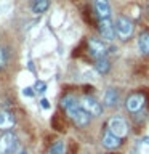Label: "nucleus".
Segmentation results:
<instances>
[{
	"label": "nucleus",
	"mask_w": 149,
	"mask_h": 154,
	"mask_svg": "<svg viewBox=\"0 0 149 154\" xmlns=\"http://www.w3.org/2000/svg\"><path fill=\"white\" fill-rule=\"evenodd\" d=\"M18 144V135L11 130H7L0 135V154H16Z\"/></svg>",
	"instance_id": "nucleus-2"
},
{
	"label": "nucleus",
	"mask_w": 149,
	"mask_h": 154,
	"mask_svg": "<svg viewBox=\"0 0 149 154\" xmlns=\"http://www.w3.org/2000/svg\"><path fill=\"white\" fill-rule=\"evenodd\" d=\"M108 130L122 140L123 137H127V133H128V124H127V120L122 119V117H111L108 120Z\"/></svg>",
	"instance_id": "nucleus-6"
},
{
	"label": "nucleus",
	"mask_w": 149,
	"mask_h": 154,
	"mask_svg": "<svg viewBox=\"0 0 149 154\" xmlns=\"http://www.w3.org/2000/svg\"><path fill=\"white\" fill-rule=\"evenodd\" d=\"M101 144L106 148V149H117L120 144H122V140L119 137H115L114 133H111L108 128H106V132L103 133V137H101Z\"/></svg>",
	"instance_id": "nucleus-9"
},
{
	"label": "nucleus",
	"mask_w": 149,
	"mask_h": 154,
	"mask_svg": "<svg viewBox=\"0 0 149 154\" xmlns=\"http://www.w3.org/2000/svg\"><path fill=\"white\" fill-rule=\"evenodd\" d=\"M88 51L95 60H101V58H106L109 48L103 40H99V38H90L88 40Z\"/></svg>",
	"instance_id": "nucleus-7"
},
{
	"label": "nucleus",
	"mask_w": 149,
	"mask_h": 154,
	"mask_svg": "<svg viewBox=\"0 0 149 154\" xmlns=\"http://www.w3.org/2000/svg\"><path fill=\"white\" fill-rule=\"evenodd\" d=\"M138 47L144 56H149V31H143L138 35Z\"/></svg>",
	"instance_id": "nucleus-13"
},
{
	"label": "nucleus",
	"mask_w": 149,
	"mask_h": 154,
	"mask_svg": "<svg viewBox=\"0 0 149 154\" xmlns=\"http://www.w3.org/2000/svg\"><path fill=\"white\" fill-rule=\"evenodd\" d=\"M14 122H16V119H14V116L11 112H8V111H0V130H10L13 128Z\"/></svg>",
	"instance_id": "nucleus-12"
},
{
	"label": "nucleus",
	"mask_w": 149,
	"mask_h": 154,
	"mask_svg": "<svg viewBox=\"0 0 149 154\" xmlns=\"http://www.w3.org/2000/svg\"><path fill=\"white\" fill-rule=\"evenodd\" d=\"M16 154H29V151H26V149H21V151L16 152Z\"/></svg>",
	"instance_id": "nucleus-21"
},
{
	"label": "nucleus",
	"mask_w": 149,
	"mask_h": 154,
	"mask_svg": "<svg viewBox=\"0 0 149 154\" xmlns=\"http://www.w3.org/2000/svg\"><path fill=\"white\" fill-rule=\"evenodd\" d=\"M7 63H8V51L5 47H0V71L5 69Z\"/></svg>",
	"instance_id": "nucleus-17"
},
{
	"label": "nucleus",
	"mask_w": 149,
	"mask_h": 154,
	"mask_svg": "<svg viewBox=\"0 0 149 154\" xmlns=\"http://www.w3.org/2000/svg\"><path fill=\"white\" fill-rule=\"evenodd\" d=\"M48 8H50V0H32V3H31V10L35 14L45 13Z\"/></svg>",
	"instance_id": "nucleus-14"
},
{
	"label": "nucleus",
	"mask_w": 149,
	"mask_h": 154,
	"mask_svg": "<svg viewBox=\"0 0 149 154\" xmlns=\"http://www.w3.org/2000/svg\"><path fill=\"white\" fill-rule=\"evenodd\" d=\"M95 69L99 72V74H108V72L111 71V63L108 58H101V60H96L95 61Z\"/></svg>",
	"instance_id": "nucleus-15"
},
{
	"label": "nucleus",
	"mask_w": 149,
	"mask_h": 154,
	"mask_svg": "<svg viewBox=\"0 0 149 154\" xmlns=\"http://www.w3.org/2000/svg\"><path fill=\"white\" fill-rule=\"evenodd\" d=\"M80 106L91 116V117H98V116L103 114V104L91 95H85L84 98L80 100Z\"/></svg>",
	"instance_id": "nucleus-4"
},
{
	"label": "nucleus",
	"mask_w": 149,
	"mask_h": 154,
	"mask_svg": "<svg viewBox=\"0 0 149 154\" xmlns=\"http://www.w3.org/2000/svg\"><path fill=\"white\" fill-rule=\"evenodd\" d=\"M98 31L101 34V37L106 38V40H114L115 37V27L114 23L111 21V18L108 19H98Z\"/></svg>",
	"instance_id": "nucleus-8"
},
{
	"label": "nucleus",
	"mask_w": 149,
	"mask_h": 154,
	"mask_svg": "<svg viewBox=\"0 0 149 154\" xmlns=\"http://www.w3.org/2000/svg\"><path fill=\"white\" fill-rule=\"evenodd\" d=\"M34 93H35V91H34V88H31V87H26V88L23 90L24 96H34Z\"/></svg>",
	"instance_id": "nucleus-19"
},
{
	"label": "nucleus",
	"mask_w": 149,
	"mask_h": 154,
	"mask_svg": "<svg viewBox=\"0 0 149 154\" xmlns=\"http://www.w3.org/2000/svg\"><path fill=\"white\" fill-rule=\"evenodd\" d=\"M48 154H66V144L62 140H56L48 149Z\"/></svg>",
	"instance_id": "nucleus-16"
},
{
	"label": "nucleus",
	"mask_w": 149,
	"mask_h": 154,
	"mask_svg": "<svg viewBox=\"0 0 149 154\" xmlns=\"http://www.w3.org/2000/svg\"><path fill=\"white\" fill-rule=\"evenodd\" d=\"M61 108L66 111V114L72 119L77 127H87L91 120V116L80 106V101L74 95H66L61 98Z\"/></svg>",
	"instance_id": "nucleus-1"
},
{
	"label": "nucleus",
	"mask_w": 149,
	"mask_h": 154,
	"mask_svg": "<svg viewBox=\"0 0 149 154\" xmlns=\"http://www.w3.org/2000/svg\"><path fill=\"white\" fill-rule=\"evenodd\" d=\"M34 91H35V93H45L47 91V84L45 82H42V80H37L35 84H34Z\"/></svg>",
	"instance_id": "nucleus-18"
},
{
	"label": "nucleus",
	"mask_w": 149,
	"mask_h": 154,
	"mask_svg": "<svg viewBox=\"0 0 149 154\" xmlns=\"http://www.w3.org/2000/svg\"><path fill=\"white\" fill-rule=\"evenodd\" d=\"M144 103H146V95L141 93V91H136V93H132V95L127 96V100H125V108H127L128 112L138 114L139 111H143Z\"/></svg>",
	"instance_id": "nucleus-3"
},
{
	"label": "nucleus",
	"mask_w": 149,
	"mask_h": 154,
	"mask_svg": "<svg viewBox=\"0 0 149 154\" xmlns=\"http://www.w3.org/2000/svg\"><path fill=\"white\" fill-rule=\"evenodd\" d=\"M114 27H115V35H119L123 40L132 37V34H133V23L127 16H119L114 23Z\"/></svg>",
	"instance_id": "nucleus-5"
},
{
	"label": "nucleus",
	"mask_w": 149,
	"mask_h": 154,
	"mask_svg": "<svg viewBox=\"0 0 149 154\" xmlns=\"http://www.w3.org/2000/svg\"><path fill=\"white\" fill-rule=\"evenodd\" d=\"M40 106H42L43 109H48V108H50V103H48V100L42 98V100H40Z\"/></svg>",
	"instance_id": "nucleus-20"
},
{
	"label": "nucleus",
	"mask_w": 149,
	"mask_h": 154,
	"mask_svg": "<svg viewBox=\"0 0 149 154\" xmlns=\"http://www.w3.org/2000/svg\"><path fill=\"white\" fill-rule=\"evenodd\" d=\"M120 101V95H119V90L115 88H108L106 93L103 96V104L108 106V108H115Z\"/></svg>",
	"instance_id": "nucleus-11"
},
{
	"label": "nucleus",
	"mask_w": 149,
	"mask_h": 154,
	"mask_svg": "<svg viewBox=\"0 0 149 154\" xmlns=\"http://www.w3.org/2000/svg\"><path fill=\"white\" fill-rule=\"evenodd\" d=\"M93 8H95V13H96V16H98V19L111 18V5H109L108 0H95Z\"/></svg>",
	"instance_id": "nucleus-10"
}]
</instances>
